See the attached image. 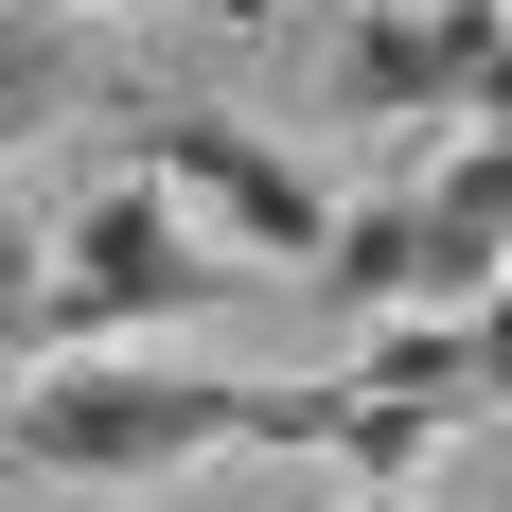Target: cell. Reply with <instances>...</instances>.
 Segmentation results:
<instances>
[{
    "mask_svg": "<svg viewBox=\"0 0 512 512\" xmlns=\"http://www.w3.org/2000/svg\"><path fill=\"white\" fill-rule=\"evenodd\" d=\"M71 106H106L89 53L53 36V18H18V0H0V142H36V124H71Z\"/></svg>",
    "mask_w": 512,
    "mask_h": 512,
    "instance_id": "7",
    "label": "cell"
},
{
    "mask_svg": "<svg viewBox=\"0 0 512 512\" xmlns=\"http://www.w3.org/2000/svg\"><path fill=\"white\" fill-rule=\"evenodd\" d=\"M477 371H495V407H512V283L477 301Z\"/></svg>",
    "mask_w": 512,
    "mask_h": 512,
    "instance_id": "9",
    "label": "cell"
},
{
    "mask_svg": "<svg viewBox=\"0 0 512 512\" xmlns=\"http://www.w3.org/2000/svg\"><path fill=\"white\" fill-rule=\"evenodd\" d=\"M318 424H336V389H212V371L89 354V371H18L0 389V460L71 477V495H159V477L230 460V442H318Z\"/></svg>",
    "mask_w": 512,
    "mask_h": 512,
    "instance_id": "1",
    "label": "cell"
},
{
    "mask_svg": "<svg viewBox=\"0 0 512 512\" xmlns=\"http://www.w3.org/2000/svg\"><path fill=\"white\" fill-rule=\"evenodd\" d=\"M336 389V460L389 495V477H424V442H460V424H495V371H477V318H389L354 371H318Z\"/></svg>",
    "mask_w": 512,
    "mask_h": 512,
    "instance_id": "5",
    "label": "cell"
},
{
    "mask_svg": "<svg viewBox=\"0 0 512 512\" xmlns=\"http://www.w3.org/2000/svg\"><path fill=\"white\" fill-rule=\"evenodd\" d=\"M477 124H512V36H495V71H477Z\"/></svg>",
    "mask_w": 512,
    "mask_h": 512,
    "instance_id": "10",
    "label": "cell"
},
{
    "mask_svg": "<svg viewBox=\"0 0 512 512\" xmlns=\"http://www.w3.org/2000/svg\"><path fill=\"white\" fill-rule=\"evenodd\" d=\"M106 106H124V177H159L177 212H212V230H248V248H283V265L336 248V195H318L283 142H248L230 106H195V89H106Z\"/></svg>",
    "mask_w": 512,
    "mask_h": 512,
    "instance_id": "4",
    "label": "cell"
},
{
    "mask_svg": "<svg viewBox=\"0 0 512 512\" xmlns=\"http://www.w3.org/2000/svg\"><path fill=\"white\" fill-rule=\"evenodd\" d=\"M248 265L230 248H195V212L159 195V177H106L71 230H53V318H36V371H89V354H124L142 318H195V301H230Z\"/></svg>",
    "mask_w": 512,
    "mask_h": 512,
    "instance_id": "3",
    "label": "cell"
},
{
    "mask_svg": "<svg viewBox=\"0 0 512 512\" xmlns=\"http://www.w3.org/2000/svg\"><path fill=\"white\" fill-rule=\"evenodd\" d=\"M36 318H53V230L0 212V371H36Z\"/></svg>",
    "mask_w": 512,
    "mask_h": 512,
    "instance_id": "8",
    "label": "cell"
},
{
    "mask_svg": "<svg viewBox=\"0 0 512 512\" xmlns=\"http://www.w3.org/2000/svg\"><path fill=\"white\" fill-rule=\"evenodd\" d=\"M318 283L371 318H477L512 283V124H477L442 177H407V195L336 212V248H318Z\"/></svg>",
    "mask_w": 512,
    "mask_h": 512,
    "instance_id": "2",
    "label": "cell"
},
{
    "mask_svg": "<svg viewBox=\"0 0 512 512\" xmlns=\"http://www.w3.org/2000/svg\"><path fill=\"white\" fill-rule=\"evenodd\" d=\"M354 512H407V495H354Z\"/></svg>",
    "mask_w": 512,
    "mask_h": 512,
    "instance_id": "11",
    "label": "cell"
},
{
    "mask_svg": "<svg viewBox=\"0 0 512 512\" xmlns=\"http://www.w3.org/2000/svg\"><path fill=\"white\" fill-rule=\"evenodd\" d=\"M495 0H389L336 36V106L371 142H477V71H495Z\"/></svg>",
    "mask_w": 512,
    "mask_h": 512,
    "instance_id": "6",
    "label": "cell"
}]
</instances>
